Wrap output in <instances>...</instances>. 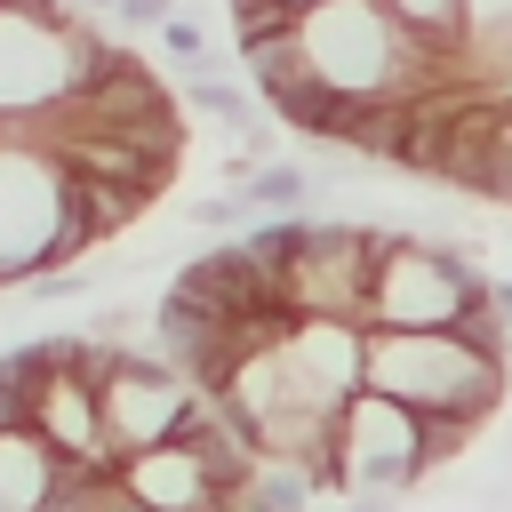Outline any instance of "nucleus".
<instances>
[{
  "label": "nucleus",
  "mask_w": 512,
  "mask_h": 512,
  "mask_svg": "<svg viewBox=\"0 0 512 512\" xmlns=\"http://www.w3.org/2000/svg\"><path fill=\"white\" fill-rule=\"evenodd\" d=\"M192 224H208V232H240V224H248V200H240V192H208V200H192Z\"/></svg>",
  "instance_id": "obj_19"
},
{
  "label": "nucleus",
  "mask_w": 512,
  "mask_h": 512,
  "mask_svg": "<svg viewBox=\"0 0 512 512\" xmlns=\"http://www.w3.org/2000/svg\"><path fill=\"white\" fill-rule=\"evenodd\" d=\"M48 264H64V168L40 144L0 136V288L40 280Z\"/></svg>",
  "instance_id": "obj_5"
},
{
  "label": "nucleus",
  "mask_w": 512,
  "mask_h": 512,
  "mask_svg": "<svg viewBox=\"0 0 512 512\" xmlns=\"http://www.w3.org/2000/svg\"><path fill=\"white\" fill-rule=\"evenodd\" d=\"M152 352H160L168 368H184V376L208 392V384L232 368V352H240V344H232V328H224L216 312H200L192 296H176V288H168V296H160V312H152Z\"/></svg>",
  "instance_id": "obj_12"
},
{
  "label": "nucleus",
  "mask_w": 512,
  "mask_h": 512,
  "mask_svg": "<svg viewBox=\"0 0 512 512\" xmlns=\"http://www.w3.org/2000/svg\"><path fill=\"white\" fill-rule=\"evenodd\" d=\"M120 480H128V496H136L144 512H216V504H224V480H216L184 440L136 448V456L120 464Z\"/></svg>",
  "instance_id": "obj_10"
},
{
  "label": "nucleus",
  "mask_w": 512,
  "mask_h": 512,
  "mask_svg": "<svg viewBox=\"0 0 512 512\" xmlns=\"http://www.w3.org/2000/svg\"><path fill=\"white\" fill-rule=\"evenodd\" d=\"M160 48H168L176 64H192V72H208V32H200L192 16H168V24H160Z\"/></svg>",
  "instance_id": "obj_18"
},
{
  "label": "nucleus",
  "mask_w": 512,
  "mask_h": 512,
  "mask_svg": "<svg viewBox=\"0 0 512 512\" xmlns=\"http://www.w3.org/2000/svg\"><path fill=\"white\" fill-rule=\"evenodd\" d=\"M112 16H128V24H168V16H176V8H168V0H120V8H112Z\"/></svg>",
  "instance_id": "obj_21"
},
{
  "label": "nucleus",
  "mask_w": 512,
  "mask_h": 512,
  "mask_svg": "<svg viewBox=\"0 0 512 512\" xmlns=\"http://www.w3.org/2000/svg\"><path fill=\"white\" fill-rule=\"evenodd\" d=\"M480 288H488V272L472 264V248L376 232V280H368L360 328H456L464 304H480Z\"/></svg>",
  "instance_id": "obj_3"
},
{
  "label": "nucleus",
  "mask_w": 512,
  "mask_h": 512,
  "mask_svg": "<svg viewBox=\"0 0 512 512\" xmlns=\"http://www.w3.org/2000/svg\"><path fill=\"white\" fill-rule=\"evenodd\" d=\"M416 40H432L440 56H456V40H464V0H384Z\"/></svg>",
  "instance_id": "obj_16"
},
{
  "label": "nucleus",
  "mask_w": 512,
  "mask_h": 512,
  "mask_svg": "<svg viewBox=\"0 0 512 512\" xmlns=\"http://www.w3.org/2000/svg\"><path fill=\"white\" fill-rule=\"evenodd\" d=\"M296 56L336 96H424L448 80V56L416 40L384 0H320L296 16Z\"/></svg>",
  "instance_id": "obj_1"
},
{
  "label": "nucleus",
  "mask_w": 512,
  "mask_h": 512,
  "mask_svg": "<svg viewBox=\"0 0 512 512\" xmlns=\"http://www.w3.org/2000/svg\"><path fill=\"white\" fill-rule=\"evenodd\" d=\"M232 240H240V256H248V264H264V272L280 280V272L304 256V240H312V216H248Z\"/></svg>",
  "instance_id": "obj_14"
},
{
  "label": "nucleus",
  "mask_w": 512,
  "mask_h": 512,
  "mask_svg": "<svg viewBox=\"0 0 512 512\" xmlns=\"http://www.w3.org/2000/svg\"><path fill=\"white\" fill-rule=\"evenodd\" d=\"M336 512H400V496H376V488H344Z\"/></svg>",
  "instance_id": "obj_20"
},
{
  "label": "nucleus",
  "mask_w": 512,
  "mask_h": 512,
  "mask_svg": "<svg viewBox=\"0 0 512 512\" xmlns=\"http://www.w3.org/2000/svg\"><path fill=\"white\" fill-rule=\"evenodd\" d=\"M56 480H64V456L32 424H8L0 432V512H48Z\"/></svg>",
  "instance_id": "obj_13"
},
{
  "label": "nucleus",
  "mask_w": 512,
  "mask_h": 512,
  "mask_svg": "<svg viewBox=\"0 0 512 512\" xmlns=\"http://www.w3.org/2000/svg\"><path fill=\"white\" fill-rule=\"evenodd\" d=\"M280 8H288V16H304V8H320V0H280Z\"/></svg>",
  "instance_id": "obj_24"
},
{
  "label": "nucleus",
  "mask_w": 512,
  "mask_h": 512,
  "mask_svg": "<svg viewBox=\"0 0 512 512\" xmlns=\"http://www.w3.org/2000/svg\"><path fill=\"white\" fill-rule=\"evenodd\" d=\"M504 376H512V360L480 352L456 328H368V360H360L368 392H384L416 416L472 424V432L504 408Z\"/></svg>",
  "instance_id": "obj_2"
},
{
  "label": "nucleus",
  "mask_w": 512,
  "mask_h": 512,
  "mask_svg": "<svg viewBox=\"0 0 512 512\" xmlns=\"http://www.w3.org/2000/svg\"><path fill=\"white\" fill-rule=\"evenodd\" d=\"M424 472H432V440H424V416L360 384V392L336 408V496H344V488L408 496Z\"/></svg>",
  "instance_id": "obj_6"
},
{
  "label": "nucleus",
  "mask_w": 512,
  "mask_h": 512,
  "mask_svg": "<svg viewBox=\"0 0 512 512\" xmlns=\"http://www.w3.org/2000/svg\"><path fill=\"white\" fill-rule=\"evenodd\" d=\"M192 112H216V120H256L248 88H232V80H216V72H192Z\"/></svg>",
  "instance_id": "obj_17"
},
{
  "label": "nucleus",
  "mask_w": 512,
  "mask_h": 512,
  "mask_svg": "<svg viewBox=\"0 0 512 512\" xmlns=\"http://www.w3.org/2000/svg\"><path fill=\"white\" fill-rule=\"evenodd\" d=\"M96 48L80 32L72 8L56 16H24V8H0V128H24L56 104H72L96 72Z\"/></svg>",
  "instance_id": "obj_4"
},
{
  "label": "nucleus",
  "mask_w": 512,
  "mask_h": 512,
  "mask_svg": "<svg viewBox=\"0 0 512 512\" xmlns=\"http://www.w3.org/2000/svg\"><path fill=\"white\" fill-rule=\"evenodd\" d=\"M304 192H312V176H304L296 160H256L248 184H240L248 216H304Z\"/></svg>",
  "instance_id": "obj_15"
},
{
  "label": "nucleus",
  "mask_w": 512,
  "mask_h": 512,
  "mask_svg": "<svg viewBox=\"0 0 512 512\" xmlns=\"http://www.w3.org/2000/svg\"><path fill=\"white\" fill-rule=\"evenodd\" d=\"M376 280V224H312L304 256L280 272L288 320H368Z\"/></svg>",
  "instance_id": "obj_8"
},
{
  "label": "nucleus",
  "mask_w": 512,
  "mask_h": 512,
  "mask_svg": "<svg viewBox=\"0 0 512 512\" xmlns=\"http://www.w3.org/2000/svg\"><path fill=\"white\" fill-rule=\"evenodd\" d=\"M32 432H40V440H48L64 464H112L96 384H88V376H72V368H56V376L32 392Z\"/></svg>",
  "instance_id": "obj_11"
},
{
  "label": "nucleus",
  "mask_w": 512,
  "mask_h": 512,
  "mask_svg": "<svg viewBox=\"0 0 512 512\" xmlns=\"http://www.w3.org/2000/svg\"><path fill=\"white\" fill-rule=\"evenodd\" d=\"M504 200H512V112H504Z\"/></svg>",
  "instance_id": "obj_22"
},
{
  "label": "nucleus",
  "mask_w": 512,
  "mask_h": 512,
  "mask_svg": "<svg viewBox=\"0 0 512 512\" xmlns=\"http://www.w3.org/2000/svg\"><path fill=\"white\" fill-rule=\"evenodd\" d=\"M280 360L296 376L304 400H320L328 416L360 392V360H368V328L360 320H288L280 336Z\"/></svg>",
  "instance_id": "obj_9"
},
{
  "label": "nucleus",
  "mask_w": 512,
  "mask_h": 512,
  "mask_svg": "<svg viewBox=\"0 0 512 512\" xmlns=\"http://www.w3.org/2000/svg\"><path fill=\"white\" fill-rule=\"evenodd\" d=\"M64 8H72V16H80V8H120V0H64Z\"/></svg>",
  "instance_id": "obj_23"
},
{
  "label": "nucleus",
  "mask_w": 512,
  "mask_h": 512,
  "mask_svg": "<svg viewBox=\"0 0 512 512\" xmlns=\"http://www.w3.org/2000/svg\"><path fill=\"white\" fill-rule=\"evenodd\" d=\"M192 400H200V384H192L184 368H168L152 344H120V352H112V368H104V384H96L112 464H128L136 448L176 440V424L192 416Z\"/></svg>",
  "instance_id": "obj_7"
}]
</instances>
